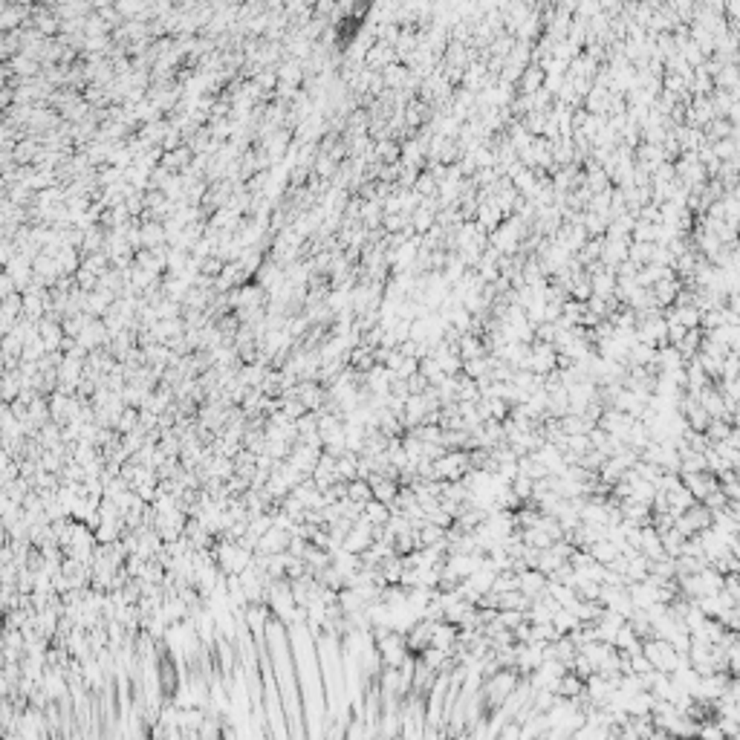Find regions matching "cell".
<instances>
[{
    "instance_id": "cell-1",
    "label": "cell",
    "mask_w": 740,
    "mask_h": 740,
    "mask_svg": "<svg viewBox=\"0 0 740 740\" xmlns=\"http://www.w3.org/2000/svg\"><path fill=\"white\" fill-rule=\"evenodd\" d=\"M215 558H217V567L226 578H232V575H243L246 570L252 567V561H255V553L249 550H243L240 544H232V541H217V547H215Z\"/></svg>"
},
{
    "instance_id": "cell-2",
    "label": "cell",
    "mask_w": 740,
    "mask_h": 740,
    "mask_svg": "<svg viewBox=\"0 0 740 740\" xmlns=\"http://www.w3.org/2000/svg\"><path fill=\"white\" fill-rule=\"evenodd\" d=\"M642 654L648 657L650 665H654V671H662V674H677L680 671V657L682 654L668 639H659V637L648 639L642 645Z\"/></svg>"
},
{
    "instance_id": "cell-3",
    "label": "cell",
    "mask_w": 740,
    "mask_h": 740,
    "mask_svg": "<svg viewBox=\"0 0 740 740\" xmlns=\"http://www.w3.org/2000/svg\"><path fill=\"white\" fill-rule=\"evenodd\" d=\"M434 466H437L439 483H460L471 471V457H469V451H446Z\"/></svg>"
},
{
    "instance_id": "cell-4",
    "label": "cell",
    "mask_w": 740,
    "mask_h": 740,
    "mask_svg": "<svg viewBox=\"0 0 740 740\" xmlns=\"http://www.w3.org/2000/svg\"><path fill=\"white\" fill-rule=\"evenodd\" d=\"M714 526V515L712 509H706L703 503H694L691 509H685V512L677 518V530L685 535V538H694L700 532H706Z\"/></svg>"
},
{
    "instance_id": "cell-5",
    "label": "cell",
    "mask_w": 740,
    "mask_h": 740,
    "mask_svg": "<svg viewBox=\"0 0 740 740\" xmlns=\"http://www.w3.org/2000/svg\"><path fill=\"white\" fill-rule=\"evenodd\" d=\"M376 650H379V657H382L385 668H399L405 659L411 657L408 642H405V633H399V630H391L387 637H382V639L376 642Z\"/></svg>"
},
{
    "instance_id": "cell-6",
    "label": "cell",
    "mask_w": 740,
    "mask_h": 740,
    "mask_svg": "<svg viewBox=\"0 0 740 740\" xmlns=\"http://www.w3.org/2000/svg\"><path fill=\"white\" fill-rule=\"evenodd\" d=\"M526 370H532L538 376H550L553 370H558V350L553 344H544V342H532L530 347V364Z\"/></svg>"
},
{
    "instance_id": "cell-7",
    "label": "cell",
    "mask_w": 740,
    "mask_h": 740,
    "mask_svg": "<svg viewBox=\"0 0 740 740\" xmlns=\"http://www.w3.org/2000/svg\"><path fill=\"white\" fill-rule=\"evenodd\" d=\"M680 478H682V486H685V489L691 491V495H694V501H697V503H703V501H706V498L712 495V491H717V489H720V480L714 478L712 471H697V474H680Z\"/></svg>"
},
{
    "instance_id": "cell-8",
    "label": "cell",
    "mask_w": 740,
    "mask_h": 740,
    "mask_svg": "<svg viewBox=\"0 0 740 740\" xmlns=\"http://www.w3.org/2000/svg\"><path fill=\"white\" fill-rule=\"evenodd\" d=\"M394 64H399V56H396V47H391V44H373L367 49V58H364V67L367 69H373V73H385L387 67H394Z\"/></svg>"
},
{
    "instance_id": "cell-9",
    "label": "cell",
    "mask_w": 740,
    "mask_h": 740,
    "mask_svg": "<svg viewBox=\"0 0 740 740\" xmlns=\"http://www.w3.org/2000/svg\"><path fill=\"white\" fill-rule=\"evenodd\" d=\"M289 544H292V535L287 530H280V526H272V530L258 541V550L260 555H284L289 553Z\"/></svg>"
},
{
    "instance_id": "cell-10",
    "label": "cell",
    "mask_w": 740,
    "mask_h": 740,
    "mask_svg": "<svg viewBox=\"0 0 740 740\" xmlns=\"http://www.w3.org/2000/svg\"><path fill=\"white\" fill-rule=\"evenodd\" d=\"M327 387L321 385V382H301L298 385V399L304 402V408L310 411V414H319L321 408H324V402H327Z\"/></svg>"
},
{
    "instance_id": "cell-11",
    "label": "cell",
    "mask_w": 740,
    "mask_h": 740,
    "mask_svg": "<svg viewBox=\"0 0 740 740\" xmlns=\"http://www.w3.org/2000/svg\"><path fill=\"white\" fill-rule=\"evenodd\" d=\"M650 289H654V298H657V307L659 310H671L677 304L680 292H682V280L677 275H668V278H662L659 284H654Z\"/></svg>"
},
{
    "instance_id": "cell-12",
    "label": "cell",
    "mask_w": 740,
    "mask_h": 740,
    "mask_svg": "<svg viewBox=\"0 0 740 740\" xmlns=\"http://www.w3.org/2000/svg\"><path fill=\"white\" fill-rule=\"evenodd\" d=\"M434 625L437 622H428V619H419L408 633H405V642H408V650L414 657H419L426 648H431V637H434Z\"/></svg>"
},
{
    "instance_id": "cell-13",
    "label": "cell",
    "mask_w": 740,
    "mask_h": 740,
    "mask_svg": "<svg viewBox=\"0 0 740 740\" xmlns=\"http://www.w3.org/2000/svg\"><path fill=\"white\" fill-rule=\"evenodd\" d=\"M394 382H396V376L385 364H376L370 373H364V387L373 396H387V394H391V387H394Z\"/></svg>"
},
{
    "instance_id": "cell-14",
    "label": "cell",
    "mask_w": 740,
    "mask_h": 740,
    "mask_svg": "<svg viewBox=\"0 0 740 740\" xmlns=\"http://www.w3.org/2000/svg\"><path fill=\"white\" fill-rule=\"evenodd\" d=\"M639 555H645L648 561L668 558L665 547H662V535L654 530V526H642V532H639Z\"/></svg>"
},
{
    "instance_id": "cell-15",
    "label": "cell",
    "mask_w": 740,
    "mask_h": 740,
    "mask_svg": "<svg viewBox=\"0 0 740 740\" xmlns=\"http://www.w3.org/2000/svg\"><path fill=\"white\" fill-rule=\"evenodd\" d=\"M547 590H550V578L544 575L541 570H523L521 573V593L530 596L532 602L541 598V596H547Z\"/></svg>"
},
{
    "instance_id": "cell-16",
    "label": "cell",
    "mask_w": 740,
    "mask_h": 740,
    "mask_svg": "<svg viewBox=\"0 0 740 740\" xmlns=\"http://www.w3.org/2000/svg\"><path fill=\"white\" fill-rule=\"evenodd\" d=\"M544 84H547V73L538 64H530L518 81V96H535L538 90H544Z\"/></svg>"
},
{
    "instance_id": "cell-17",
    "label": "cell",
    "mask_w": 740,
    "mask_h": 740,
    "mask_svg": "<svg viewBox=\"0 0 740 740\" xmlns=\"http://www.w3.org/2000/svg\"><path fill=\"white\" fill-rule=\"evenodd\" d=\"M633 243V240H630ZM630 243L625 240H605V255H602V263L607 269H619L625 260H630Z\"/></svg>"
},
{
    "instance_id": "cell-18",
    "label": "cell",
    "mask_w": 740,
    "mask_h": 740,
    "mask_svg": "<svg viewBox=\"0 0 740 740\" xmlns=\"http://www.w3.org/2000/svg\"><path fill=\"white\" fill-rule=\"evenodd\" d=\"M367 483L373 486V501L387 503V506H391V503L396 501L399 489H402L396 480H387V478H382V474H370V480H367Z\"/></svg>"
},
{
    "instance_id": "cell-19",
    "label": "cell",
    "mask_w": 740,
    "mask_h": 740,
    "mask_svg": "<svg viewBox=\"0 0 740 740\" xmlns=\"http://www.w3.org/2000/svg\"><path fill=\"white\" fill-rule=\"evenodd\" d=\"M585 689H587V682L581 677H575L573 671H567L555 682V694L561 700H581V697H585Z\"/></svg>"
},
{
    "instance_id": "cell-20",
    "label": "cell",
    "mask_w": 740,
    "mask_h": 740,
    "mask_svg": "<svg viewBox=\"0 0 740 740\" xmlns=\"http://www.w3.org/2000/svg\"><path fill=\"white\" fill-rule=\"evenodd\" d=\"M38 333H41L44 344L49 347V353H52V350H61V342L67 339L64 324L56 321V319H41V321H38Z\"/></svg>"
},
{
    "instance_id": "cell-21",
    "label": "cell",
    "mask_w": 740,
    "mask_h": 740,
    "mask_svg": "<svg viewBox=\"0 0 740 740\" xmlns=\"http://www.w3.org/2000/svg\"><path fill=\"white\" fill-rule=\"evenodd\" d=\"M457 353H460L463 362H471V359H486L489 350H486L483 336H471V333H466V336L460 339V344H457Z\"/></svg>"
},
{
    "instance_id": "cell-22",
    "label": "cell",
    "mask_w": 740,
    "mask_h": 740,
    "mask_svg": "<svg viewBox=\"0 0 740 740\" xmlns=\"http://www.w3.org/2000/svg\"><path fill=\"white\" fill-rule=\"evenodd\" d=\"M659 347L654 344H633L628 353V367H657Z\"/></svg>"
},
{
    "instance_id": "cell-23",
    "label": "cell",
    "mask_w": 740,
    "mask_h": 740,
    "mask_svg": "<svg viewBox=\"0 0 740 740\" xmlns=\"http://www.w3.org/2000/svg\"><path fill=\"white\" fill-rule=\"evenodd\" d=\"M602 255H605V237H590V240L585 243V249H581V252L575 255V260H578L585 269H590L593 263L602 260Z\"/></svg>"
},
{
    "instance_id": "cell-24",
    "label": "cell",
    "mask_w": 740,
    "mask_h": 740,
    "mask_svg": "<svg viewBox=\"0 0 740 740\" xmlns=\"http://www.w3.org/2000/svg\"><path fill=\"white\" fill-rule=\"evenodd\" d=\"M518 474H521V478H530V480H544V478H550L547 466H544L535 454L521 457V460H518Z\"/></svg>"
},
{
    "instance_id": "cell-25",
    "label": "cell",
    "mask_w": 740,
    "mask_h": 740,
    "mask_svg": "<svg viewBox=\"0 0 740 740\" xmlns=\"http://www.w3.org/2000/svg\"><path fill=\"white\" fill-rule=\"evenodd\" d=\"M671 315L685 327V330H703V312L694 307V304H685V307H671Z\"/></svg>"
},
{
    "instance_id": "cell-26",
    "label": "cell",
    "mask_w": 740,
    "mask_h": 740,
    "mask_svg": "<svg viewBox=\"0 0 740 740\" xmlns=\"http://www.w3.org/2000/svg\"><path fill=\"white\" fill-rule=\"evenodd\" d=\"M382 78H385L387 90H405V87H408V81H411V69L405 67V64H394V67L385 69Z\"/></svg>"
},
{
    "instance_id": "cell-27",
    "label": "cell",
    "mask_w": 740,
    "mask_h": 740,
    "mask_svg": "<svg viewBox=\"0 0 740 740\" xmlns=\"http://www.w3.org/2000/svg\"><path fill=\"white\" fill-rule=\"evenodd\" d=\"M700 578V596H717V593H723V578L726 575H720L714 567H706L703 573H697Z\"/></svg>"
},
{
    "instance_id": "cell-28",
    "label": "cell",
    "mask_w": 740,
    "mask_h": 740,
    "mask_svg": "<svg viewBox=\"0 0 740 740\" xmlns=\"http://www.w3.org/2000/svg\"><path fill=\"white\" fill-rule=\"evenodd\" d=\"M590 555H593L598 564H602V567H610V564L622 555V550L616 547V544H613L610 538H605V541H596V544H593V547H590Z\"/></svg>"
},
{
    "instance_id": "cell-29",
    "label": "cell",
    "mask_w": 740,
    "mask_h": 740,
    "mask_svg": "<svg viewBox=\"0 0 740 740\" xmlns=\"http://www.w3.org/2000/svg\"><path fill=\"white\" fill-rule=\"evenodd\" d=\"M703 339H706V333H703V330H689V333H685V339L677 344V350L682 353V359H685V362L697 359L700 347H703Z\"/></svg>"
},
{
    "instance_id": "cell-30",
    "label": "cell",
    "mask_w": 740,
    "mask_h": 740,
    "mask_svg": "<svg viewBox=\"0 0 740 740\" xmlns=\"http://www.w3.org/2000/svg\"><path fill=\"white\" fill-rule=\"evenodd\" d=\"M685 544H689V538H685L677 526H674V530H668V532H662V547H665L668 558H682Z\"/></svg>"
},
{
    "instance_id": "cell-31",
    "label": "cell",
    "mask_w": 740,
    "mask_h": 740,
    "mask_svg": "<svg viewBox=\"0 0 740 740\" xmlns=\"http://www.w3.org/2000/svg\"><path fill=\"white\" fill-rule=\"evenodd\" d=\"M737 84H740V67L737 64H723V67H720V73L714 76V87H717V90L732 93Z\"/></svg>"
},
{
    "instance_id": "cell-32",
    "label": "cell",
    "mask_w": 740,
    "mask_h": 740,
    "mask_svg": "<svg viewBox=\"0 0 740 740\" xmlns=\"http://www.w3.org/2000/svg\"><path fill=\"white\" fill-rule=\"evenodd\" d=\"M347 498L353 503H359V506H367L370 501H373V486H370L367 480H362V478L350 480L347 483Z\"/></svg>"
},
{
    "instance_id": "cell-33",
    "label": "cell",
    "mask_w": 740,
    "mask_h": 740,
    "mask_svg": "<svg viewBox=\"0 0 740 740\" xmlns=\"http://www.w3.org/2000/svg\"><path fill=\"white\" fill-rule=\"evenodd\" d=\"M364 518L370 521L379 530V526H387V521L394 518V512H391V506L387 503H379V501H370L367 506H364Z\"/></svg>"
},
{
    "instance_id": "cell-34",
    "label": "cell",
    "mask_w": 740,
    "mask_h": 740,
    "mask_svg": "<svg viewBox=\"0 0 740 740\" xmlns=\"http://www.w3.org/2000/svg\"><path fill=\"white\" fill-rule=\"evenodd\" d=\"M139 428H142V411H139V408H125V411H121V417L116 422V431L125 437V434H133Z\"/></svg>"
},
{
    "instance_id": "cell-35",
    "label": "cell",
    "mask_w": 740,
    "mask_h": 740,
    "mask_svg": "<svg viewBox=\"0 0 740 740\" xmlns=\"http://www.w3.org/2000/svg\"><path fill=\"white\" fill-rule=\"evenodd\" d=\"M657 258V243H630V260L637 263V267H648V263H654Z\"/></svg>"
},
{
    "instance_id": "cell-36",
    "label": "cell",
    "mask_w": 740,
    "mask_h": 740,
    "mask_svg": "<svg viewBox=\"0 0 740 740\" xmlns=\"http://www.w3.org/2000/svg\"><path fill=\"white\" fill-rule=\"evenodd\" d=\"M339 478H342V483H350V480L359 478V454L347 451L339 457Z\"/></svg>"
},
{
    "instance_id": "cell-37",
    "label": "cell",
    "mask_w": 740,
    "mask_h": 740,
    "mask_svg": "<svg viewBox=\"0 0 740 740\" xmlns=\"http://www.w3.org/2000/svg\"><path fill=\"white\" fill-rule=\"evenodd\" d=\"M570 298H573V301H581V304H587L590 298H593V280H590L587 272L578 275L573 284H570Z\"/></svg>"
},
{
    "instance_id": "cell-38",
    "label": "cell",
    "mask_w": 740,
    "mask_h": 740,
    "mask_svg": "<svg viewBox=\"0 0 740 740\" xmlns=\"http://www.w3.org/2000/svg\"><path fill=\"white\" fill-rule=\"evenodd\" d=\"M553 625H555V630L561 633V637H570L573 630H578V628H581L578 616H575L573 610H564V607L555 613V622H553Z\"/></svg>"
},
{
    "instance_id": "cell-39",
    "label": "cell",
    "mask_w": 740,
    "mask_h": 740,
    "mask_svg": "<svg viewBox=\"0 0 740 740\" xmlns=\"http://www.w3.org/2000/svg\"><path fill=\"white\" fill-rule=\"evenodd\" d=\"M581 223H585V228H587V235H590V237H605V235H607V226H610L607 217L593 215V211H585Z\"/></svg>"
},
{
    "instance_id": "cell-40",
    "label": "cell",
    "mask_w": 740,
    "mask_h": 740,
    "mask_svg": "<svg viewBox=\"0 0 740 740\" xmlns=\"http://www.w3.org/2000/svg\"><path fill=\"white\" fill-rule=\"evenodd\" d=\"M419 373L426 376V379H428V385H434V387H439V385H443V382L448 379V376L443 373V367H439V364H437L431 356L419 362Z\"/></svg>"
},
{
    "instance_id": "cell-41",
    "label": "cell",
    "mask_w": 740,
    "mask_h": 740,
    "mask_svg": "<svg viewBox=\"0 0 740 740\" xmlns=\"http://www.w3.org/2000/svg\"><path fill=\"white\" fill-rule=\"evenodd\" d=\"M610 203H613V188L610 191H602V194H593L587 211H593V215H602V217L610 220Z\"/></svg>"
},
{
    "instance_id": "cell-42",
    "label": "cell",
    "mask_w": 740,
    "mask_h": 740,
    "mask_svg": "<svg viewBox=\"0 0 740 740\" xmlns=\"http://www.w3.org/2000/svg\"><path fill=\"white\" fill-rule=\"evenodd\" d=\"M630 237L637 240V243H657V237H659V226H654V223H642V220H639Z\"/></svg>"
},
{
    "instance_id": "cell-43",
    "label": "cell",
    "mask_w": 740,
    "mask_h": 740,
    "mask_svg": "<svg viewBox=\"0 0 740 740\" xmlns=\"http://www.w3.org/2000/svg\"><path fill=\"white\" fill-rule=\"evenodd\" d=\"M498 622H501L503 628H509V630H518L521 625H526L530 619H526V613H523V610H501V613H498Z\"/></svg>"
},
{
    "instance_id": "cell-44",
    "label": "cell",
    "mask_w": 740,
    "mask_h": 740,
    "mask_svg": "<svg viewBox=\"0 0 740 740\" xmlns=\"http://www.w3.org/2000/svg\"><path fill=\"white\" fill-rule=\"evenodd\" d=\"M697 740H729V737L723 734V729H720L717 717H712V720H706V723H700V734H697Z\"/></svg>"
},
{
    "instance_id": "cell-45",
    "label": "cell",
    "mask_w": 740,
    "mask_h": 740,
    "mask_svg": "<svg viewBox=\"0 0 740 740\" xmlns=\"http://www.w3.org/2000/svg\"><path fill=\"white\" fill-rule=\"evenodd\" d=\"M720 625H723L729 633H740V607H726L723 613H720Z\"/></svg>"
},
{
    "instance_id": "cell-46",
    "label": "cell",
    "mask_w": 740,
    "mask_h": 740,
    "mask_svg": "<svg viewBox=\"0 0 740 740\" xmlns=\"http://www.w3.org/2000/svg\"><path fill=\"white\" fill-rule=\"evenodd\" d=\"M628 662H630V674H639V677L654 674V665L648 662L645 654H633V657H628Z\"/></svg>"
},
{
    "instance_id": "cell-47",
    "label": "cell",
    "mask_w": 740,
    "mask_h": 740,
    "mask_svg": "<svg viewBox=\"0 0 740 740\" xmlns=\"http://www.w3.org/2000/svg\"><path fill=\"white\" fill-rule=\"evenodd\" d=\"M570 671H573L575 677H581V680H585V682H587V680H590V677L596 674V671H593V662H590V659H587L585 654H578V657H575V662L570 665Z\"/></svg>"
},
{
    "instance_id": "cell-48",
    "label": "cell",
    "mask_w": 740,
    "mask_h": 740,
    "mask_svg": "<svg viewBox=\"0 0 740 740\" xmlns=\"http://www.w3.org/2000/svg\"><path fill=\"white\" fill-rule=\"evenodd\" d=\"M558 336V324H550V321H544V324H535V342H544V344H553Z\"/></svg>"
},
{
    "instance_id": "cell-49",
    "label": "cell",
    "mask_w": 740,
    "mask_h": 740,
    "mask_svg": "<svg viewBox=\"0 0 740 740\" xmlns=\"http://www.w3.org/2000/svg\"><path fill=\"white\" fill-rule=\"evenodd\" d=\"M408 387H411V394H426L431 385H428V379L422 376V373H414V376L408 379Z\"/></svg>"
},
{
    "instance_id": "cell-50",
    "label": "cell",
    "mask_w": 740,
    "mask_h": 740,
    "mask_svg": "<svg viewBox=\"0 0 740 740\" xmlns=\"http://www.w3.org/2000/svg\"><path fill=\"white\" fill-rule=\"evenodd\" d=\"M726 21H729V26L732 24H740V0H732V3H726Z\"/></svg>"
}]
</instances>
